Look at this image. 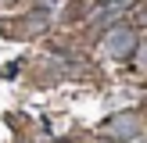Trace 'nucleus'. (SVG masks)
I'll return each mask as SVG.
<instances>
[{"instance_id": "nucleus-3", "label": "nucleus", "mask_w": 147, "mask_h": 143, "mask_svg": "<svg viewBox=\"0 0 147 143\" xmlns=\"http://www.w3.org/2000/svg\"><path fill=\"white\" fill-rule=\"evenodd\" d=\"M133 61L140 64V68H147V43H140V47H136V54H133Z\"/></svg>"}, {"instance_id": "nucleus-2", "label": "nucleus", "mask_w": 147, "mask_h": 143, "mask_svg": "<svg viewBox=\"0 0 147 143\" xmlns=\"http://www.w3.org/2000/svg\"><path fill=\"white\" fill-rule=\"evenodd\" d=\"M100 136H108V140H119V143H129L133 136H140V118L129 111L122 114H111V118L100 125Z\"/></svg>"}, {"instance_id": "nucleus-4", "label": "nucleus", "mask_w": 147, "mask_h": 143, "mask_svg": "<svg viewBox=\"0 0 147 143\" xmlns=\"http://www.w3.org/2000/svg\"><path fill=\"white\" fill-rule=\"evenodd\" d=\"M129 143H147V136H133V140H129Z\"/></svg>"}, {"instance_id": "nucleus-1", "label": "nucleus", "mask_w": 147, "mask_h": 143, "mask_svg": "<svg viewBox=\"0 0 147 143\" xmlns=\"http://www.w3.org/2000/svg\"><path fill=\"white\" fill-rule=\"evenodd\" d=\"M136 47H140V36L129 25H115V29H108V36H104V50L115 61H129V57L136 54Z\"/></svg>"}]
</instances>
